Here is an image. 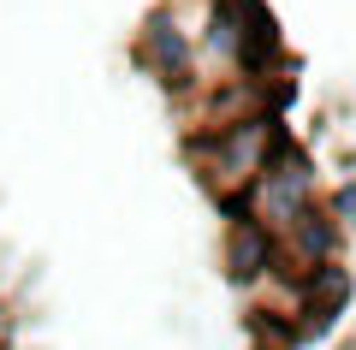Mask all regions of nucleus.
<instances>
[{
	"label": "nucleus",
	"instance_id": "obj_1",
	"mask_svg": "<svg viewBox=\"0 0 356 350\" xmlns=\"http://www.w3.org/2000/svg\"><path fill=\"white\" fill-rule=\"evenodd\" d=\"M285 143L280 119L273 113H255V119H226V125H214L208 137H196V166H202V184L220 196V208H226V220L238 214L243 190L261 178V166L273 161V149Z\"/></svg>",
	"mask_w": 356,
	"mask_h": 350
},
{
	"label": "nucleus",
	"instance_id": "obj_2",
	"mask_svg": "<svg viewBox=\"0 0 356 350\" xmlns=\"http://www.w3.org/2000/svg\"><path fill=\"white\" fill-rule=\"evenodd\" d=\"M309 208H315V166H309V154L297 149V143H280L273 161L261 166V178L243 190L238 214H243V220H255L267 238L280 244L285 232H291V220H303Z\"/></svg>",
	"mask_w": 356,
	"mask_h": 350
},
{
	"label": "nucleus",
	"instance_id": "obj_3",
	"mask_svg": "<svg viewBox=\"0 0 356 350\" xmlns=\"http://www.w3.org/2000/svg\"><path fill=\"white\" fill-rule=\"evenodd\" d=\"M143 65H149V77H161L166 89H184V83H191L196 48H191V36L172 24V13H154L149 24H143Z\"/></svg>",
	"mask_w": 356,
	"mask_h": 350
},
{
	"label": "nucleus",
	"instance_id": "obj_4",
	"mask_svg": "<svg viewBox=\"0 0 356 350\" xmlns=\"http://www.w3.org/2000/svg\"><path fill=\"white\" fill-rule=\"evenodd\" d=\"M226 255H232V273L238 279H255L267 273V267L280 262V244L267 238L255 220H243V214H232V238H226Z\"/></svg>",
	"mask_w": 356,
	"mask_h": 350
},
{
	"label": "nucleus",
	"instance_id": "obj_5",
	"mask_svg": "<svg viewBox=\"0 0 356 350\" xmlns=\"http://www.w3.org/2000/svg\"><path fill=\"white\" fill-rule=\"evenodd\" d=\"M280 244H291V250H297L303 273H309V267H327L332 250H339V220H327L321 208H309L303 220H291V232H285Z\"/></svg>",
	"mask_w": 356,
	"mask_h": 350
},
{
	"label": "nucleus",
	"instance_id": "obj_6",
	"mask_svg": "<svg viewBox=\"0 0 356 350\" xmlns=\"http://www.w3.org/2000/svg\"><path fill=\"white\" fill-rule=\"evenodd\" d=\"M332 214H339V220H350V225H356V184H344L339 196H332Z\"/></svg>",
	"mask_w": 356,
	"mask_h": 350
}]
</instances>
